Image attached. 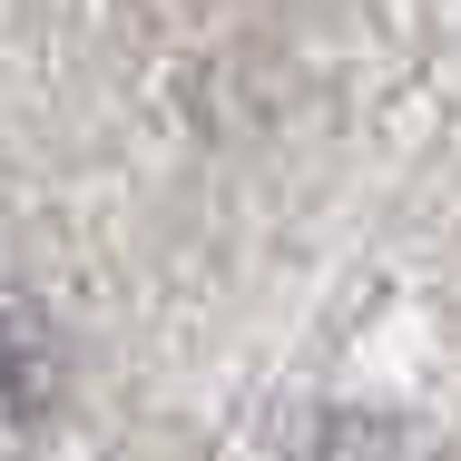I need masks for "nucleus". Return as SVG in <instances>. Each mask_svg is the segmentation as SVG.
Here are the masks:
<instances>
[{
  "label": "nucleus",
  "mask_w": 461,
  "mask_h": 461,
  "mask_svg": "<svg viewBox=\"0 0 461 461\" xmlns=\"http://www.w3.org/2000/svg\"><path fill=\"white\" fill-rule=\"evenodd\" d=\"M59 412V344L30 304L0 294V461H20Z\"/></svg>",
  "instance_id": "1"
}]
</instances>
